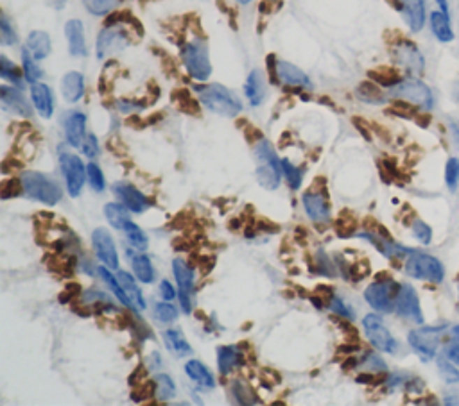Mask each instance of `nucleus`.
I'll use <instances>...</instances> for the list:
<instances>
[{"mask_svg": "<svg viewBox=\"0 0 459 406\" xmlns=\"http://www.w3.org/2000/svg\"><path fill=\"white\" fill-rule=\"evenodd\" d=\"M391 95L397 97V99L413 104V106L423 107V110H430L432 104H435L432 91L429 90L427 84H423L418 79H402L397 87L391 88Z\"/></svg>", "mask_w": 459, "mask_h": 406, "instance_id": "nucleus-6", "label": "nucleus"}, {"mask_svg": "<svg viewBox=\"0 0 459 406\" xmlns=\"http://www.w3.org/2000/svg\"><path fill=\"white\" fill-rule=\"evenodd\" d=\"M27 50L34 59H45L50 54V38L43 31H33L27 38Z\"/></svg>", "mask_w": 459, "mask_h": 406, "instance_id": "nucleus-30", "label": "nucleus"}, {"mask_svg": "<svg viewBox=\"0 0 459 406\" xmlns=\"http://www.w3.org/2000/svg\"><path fill=\"white\" fill-rule=\"evenodd\" d=\"M22 63H24V74H25V79L33 84V82H36L38 79L42 77L43 72L36 66V63H34V58L33 54L29 52L27 49L22 50Z\"/></svg>", "mask_w": 459, "mask_h": 406, "instance_id": "nucleus-42", "label": "nucleus"}, {"mask_svg": "<svg viewBox=\"0 0 459 406\" xmlns=\"http://www.w3.org/2000/svg\"><path fill=\"white\" fill-rule=\"evenodd\" d=\"M97 272H99L101 279H103L104 283H106L108 287L112 288V292H113V294H115L117 299H119L120 303L124 304V306L133 308L131 301L128 299V296H126V292L122 290V287H120V283H119V279H117V276H113L112 272L108 271V269H104V267H99V271H97Z\"/></svg>", "mask_w": 459, "mask_h": 406, "instance_id": "nucleus-37", "label": "nucleus"}, {"mask_svg": "<svg viewBox=\"0 0 459 406\" xmlns=\"http://www.w3.org/2000/svg\"><path fill=\"white\" fill-rule=\"evenodd\" d=\"M363 326L364 333H366V337L372 342L373 347H377L379 351H384V353H395L397 351V340L388 331L381 317L370 313V315L363 319Z\"/></svg>", "mask_w": 459, "mask_h": 406, "instance_id": "nucleus-12", "label": "nucleus"}, {"mask_svg": "<svg viewBox=\"0 0 459 406\" xmlns=\"http://www.w3.org/2000/svg\"><path fill=\"white\" fill-rule=\"evenodd\" d=\"M173 272L180 290V304L185 313L192 312V296H194V272L187 265V262L176 258L173 262Z\"/></svg>", "mask_w": 459, "mask_h": 406, "instance_id": "nucleus-13", "label": "nucleus"}, {"mask_svg": "<svg viewBox=\"0 0 459 406\" xmlns=\"http://www.w3.org/2000/svg\"><path fill=\"white\" fill-rule=\"evenodd\" d=\"M0 95H2V104H4L6 110L13 111V113H17V115L22 116H31L33 115V110H31L29 103L24 97L18 88H11V87H2L0 88Z\"/></svg>", "mask_w": 459, "mask_h": 406, "instance_id": "nucleus-20", "label": "nucleus"}, {"mask_svg": "<svg viewBox=\"0 0 459 406\" xmlns=\"http://www.w3.org/2000/svg\"><path fill=\"white\" fill-rule=\"evenodd\" d=\"M445 356H447L449 360L454 361V363H459V344L458 342H454V340L449 342V345L445 347Z\"/></svg>", "mask_w": 459, "mask_h": 406, "instance_id": "nucleus-56", "label": "nucleus"}, {"mask_svg": "<svg viewBox=\"0 0 459 406\" xmlns=\"http://www.w3.org/2000/svg\"><path fill=\"white\" fill-rule=\"evenodd\" d=\"M328 306H330L332 312L337 313V315H341L343 319H354L352 310H350V308H348L347 304L340 299V297H332L330 303H328Z\"/></svg>", "mask_w": 459, "mask_h": 406, "instance_id": "nucleus-54", "label": "nucleus"}, {"mask_svg": "<svg viewBox=\"0 0 459 406\" xmlns=\"http://www.w3.org/2000/svg\"><path fill=\"white\" fill-rule=\"evenodd\" d=\"M282 170H284V176H286L287 183L293 190H298L302 186L303 179V170L294 167L289 160H282Z\"/></svg>", "mask_w": 459, "mask_h": 406, "instance_id": "nucleus-43", "label": "nucleus"}, {"mask_svg": "<svg viewBox=\"0 0 459 406\" xmlns=\"http://www.w3.org/2000/svg\"><path fill=\"white\" fill-rule=\"evenodd\" d=\"M142 2H147V0H142Z\"/></svg>", "mask_w": 459, "mask_h": 406, "instance_id": "nucleus-62", "label": "nucleus"}, {"mask_svg": "<svg viewBox=\"0 0 459 406\" xmlns=\"http://www.w3.org/2000/svg\"><path fill=\"white\" fill-rule=\"evenodd\" d=\"M65 34L68 40V52L74 58H83L87 56V41H85V29L83 24L79 20L66 22Z\"/></svg>", "mask_w": 459, "mask_h": 406, "instance_id": "nucleus-21", "label": "nucleus"}, {"mask_svg": "<svg viewBox=\"0 0 459 406\" xmlns=\"http://www.w3.org/2000/svg\"><path fill=\"white\" fill-rule=\"evenodd\" d=\"M354 230H356V220H354L352 215L348 213V211L341 213V217L335 222V231H337V234H340V236H350V234H354Z\"/></svg>", "mask_w": 459, "mask_h": 406, "instance_id": "nucleus-49", "label": "nucleus"}, {"mask_svg": "<svg viewBox=\"0 0 459 406\" xmlns=\"http://www.w3.org/2000/svg\"><path fill=\"white\" fill-rule=\"evenodd\" d=\"M182 58L187 66V72L198 81H207L212 74L208 47L203 40H194L182 49Z\"/></svg>", "mask_w": 459, "mask_h": 406, "instance_id": "nucleus-4", "label": "nucleus"}, {"mask_svg": "<svg viewBox=\"0 0 459 406\" xmlns=\"http://www.w3.org/2000/svg\"><path fill=\"white\" fill-rule=\"evenodd\" d=\"M0 40H2L4 45H15L18 41V36L15 29H13L8 15H2V18H0Z\"/></svg>", "mask_w": 459, "mask_h": 406, "instance_id": "nucleus-46", "label": "nucleus"}, {"mask_svg": "<svg viewBox=\"0 0 459 406\" xmlns=\"http://www.w3.org/2000/svg\"><path fill=\"white\" fill-rule=\"evenodd\" d=\"M391 52H393V59L397 61V65H400L402 68L406 70L407 74H413V75L423 74L425 61H423L422 52L418 50V47L414 45L413 41L404 40V38L395 41Z\"/></svg>", "mask_w": 459, "mask_h": 406, "instance_id": "nucleus-10", "label": "nucleus"}, {"mask_svg": "<svg viewBox=\"0 0 459 406\" xmlns=\"http://www.w3.org/2000/svg\"><path fill=\"white\" fill-rule=\"evenodd\" d=\"M131 43L129 40V33L122 27V24L112 25V27H104L97 36V58L103 59L106 56L120 52Z\"/></svg>", "mask_w": 459, "mask_h": 406, "instance_id": "nucleus-11", "label": "nucleus"}, {"mask_svg": "<svg viewBox=\"0 0 459 406\" xmlns=\"http://www.w3.org/2000/svg\"><path fill=\"white\" fill-rule=\"evenodd\" d=\"M154 385H156V394L154 398L158 401H169L176 396V386H174L173 377L167 376V374H158V377L154 379Z\"/></svg>", "mask_w": 459, "mask_h": 406, "instance_id": "nucleus-39", "label": "nucleus"}, {"mask_svg": "<svg viewBox=\"0 0 459 406\" xmlns=\"http://www.w3.org/2000/svg\"><path fill=\"white\" fill-rule=\"evenodd\" d=\"M0 75L6 81L13 82L17 88H24V81H22V72L15 63L9 61L6 56H0Z\"/></svg>", "mask_w": 459, "mask_h": 406, "instance_id": "nucleus-38", "label": "nucleus"}, {"mask_svg": "<svg viewBox=\"0 0 459 406\" xmlns=\"http://www.w3.org/2000/svg\"><path fill=\"white\" fill-rule=\"evenodd\" d=\"M255 160H256V179L261 186L268 190L278 188L282 179V161L278 160L273 145L268 140L262 138L255 144Z\"/></svg>", "mask_w": 459, "mask_h": 406, "instance_id": "nucleus-1", "label": "nucleus"}, {"mask_svg": "<svg viewBox=\"0 0 459 406\" xmlns=\"http://www.w3.org/2000/svg\"><path fill=\"white\" fill-rule=\"evenodd\" d=\"M160 292H161V297H163L166 301H173L174 297H176V292H174L173 285H170L169 281H161Z\"/></svg>", "mask_w": 459, "mask_h": 406, "instance_id": "nucleus-57", "label": "nucleus"}, {"mask_svg": "<svg viewBox=\"0 0 459 406\" xmlns=\"http://www.w3.org/2000/svg\"><path fill=\"white\" fill-rule=\"evenodd\" d=\"M104 215H106L108 222L112 224L115 230H124V226L128 224L131 218H129V209L124 204H117V202H108L104 206Z\"/></svg>", "mask_w": 459, "mask_h": 406, "instance_id": "nucleus-33", "label": "nucleus"}, {"mask_svg": "<svg viewBox=\"0 0 459 406\" xmlns=\"http://www.w3.org/2000/svg\"><path fill=\"white\" fill-rule=\"evenodd\" d=\"M246 97H248L249 104L252 106H261L265 99V82L264 75H262L261 70H253L252 74L248 75V81H246Z\"/></svg>", "mask_w": 459, "mask_h": 406, "instance_id": "nucleus-27", "label": "nucleus"}, {"mask_svg": "<svg viewBox=\"0 0 459 406\" xmlns=\"http://www.w3.org/2000/svg\"><path fill=\"white\" fill-rule=\"evenodd\" d=\"M122 231H124L126 238H128V240H129V246H133V247H135V249L145 250V249H147V247H150V242H147V236H145L144 231H142L140 227H138L137 224H135V222L129 220Z\"/></svg>", "mask_w": 459, "mask_h": 406, "instance_id": "nucleus-40", "label": "nucleus"}, {"mask_svg": "<svg viewBox=\"0 0 459 406\" xmlns=\"http://www.w3.org/2000/svg\"><path fill=\"white\" fill-rule=\"evenodd\" d=\"M303 206H305L307 215L312 222L318 224H327L330 220V202L327 199V193L318 192V190H310L303 195Z\"/></svg>", "mask_w": 459, "mask_h": 406, "instance_id": "nucleus-16", "label": "nucleus"}, {"mask_svg": "<svg viewBox=\"0 0 459 406\" xmlns=\"http://www.w3.org/2000/svg\"><path fill=\"white\" fill-rule=\"evenodd\" d=\"M163 340H166L167 349L170 353H174L176 356H187V354H192L191 344L187 342V338L183 337V333L180 329H167L163 333Z\"/></svg>", "mask_w": 459, "mask_h": 406, "instance_id": "nucleus-31", "label": "nucleus"}, {"mask_svg": "<svg viewBox=\"0 0 459 406\" xmlns=\"http://www.w3.org/2000/svg\"><path fill=\"white\" fill-rule=\"evenodd\" d=\"M360 369L368 370V373H384L386 363L381 356H377L375 353H368L364 356V360L359 363Z\"/></svg>", "mask_w": 459, "mask_h": 406, "instance_id": "nucleus-51", "label": "nucleus"}, {"mask_svg": "<svg viewBox=\"0 0 459 406\" xmlns=\"http://www.w3.org/2000/svg\"><path fill=\"white\" fill-rule=\"evenodd\" d=\"M237 2H240V4H249L252 0H237Z\"/></svg>", "mask_w": 459, "mask_h": 406, "instance_id": "nucleus-61", "label": "nucleus"}, {"mask_svg": "<svg viewBox=\"0 0 459 406\" xmlns=\"http://www.w3.org/2000/svg\"><path fill=\"white\" fill-rule=\"evenodd\" d=\"M131 265L133 272L138 278V281L144 285H150L154 281V269L151 263L150 256L140 253V255H131Z\"/></svg>", "mask_w": 459, "mask_h": 406, "instance_id": "nucleus-32", "label": "nucleus"}, {"mask_svg": "<svg viewBox=\"0 0 459 406\" xmlns=\"http://www.w3.org/2000/svg\"><path fill=\"white\" fill-rule=\"evenodd\" d=\"M445 326L438 328H418L409 333V344L423 360H430L438 353V345L442 342Z\"/></svg>", "mask_w": 459, "mask_h": 406, "instance_id": "nucleus-9", "label": "nucleus"}, {"mask_svg": "<svg viewBox=\"0 0 459 406\" xmlns=\"http://www.w3.org/2000/svg\"><path fill=\"white\" fill-rule=\"evenodd\" d=\"M170 97H173V100L176 103L180 111H183L187 115H194V116L199 115L198 100L192 97L191 91L187 90V88H178V90H174Z\"/></svg>", "mask_w": 459, "mask_h": 406, "instance_id": "nucleus-34", "label": "nucleus"}, {"mask_svg": "<svg viewBox=\"0 0 459 406\" xmlns=\"http://www.w3.org/2000/svg\"><path fill=\"white\" fill-rule=\"evenodd\" d=\"M430 29L435 33V36L438 38L443 43H449V41L454 40V31H452L451 18L449 15L442 11H435L430 15Z\"/></svg>", "mask_w": 459, "mask_h": 406, "instance_id": "nucleus-28", "label": "nucleus"}, {"mask_svg": "<svg viewBox=\"0 0 459 406\" xmlns=\"http://www.w3.org/2000/svg\"><path fill=\"white\" fill-rule=\"evenodd\" d=\"M31 99H33L34 107L38 110L40 116L43 119H50L54 111V99H52V91L47 84L43 82H33L31 84Z\"/></svg>", "mask_w": 459, "mask_h": 406, "instance_id": "nucleus-22", "label": "nucleus"}, {"mask_svg": "<svg viewBox=\"0 0 459 406\" xmlns=\"http://www.w3.org/2000/svg\"><path fill=\"white\" fill-rule=\"evenodd\" d=\"M368 75L373 82L381 84V87H388V88L397 87L398 82L402 81L400 72L395 68H389V66H381V68L370 70Z\"/></svg>", "mask_w": 459, "mask_h": 406, "instance_id": "nucleus-35", "label": "nucleus"}, {"mask_svg": "<svg viewBox=\"0 0 459 406\" xmlns=\"http://www.w3.org/2000/svg\"><path fill=\"white\" fill-rule=\"evenodd\" d=\"M438 367H439V374L447 383H458L459 382V370L456 369L454 361L449 360L445 354L438 358Z\"/></svg>", "mask_w": 459, "mask_h": 406, "instance_id": "nucleus-44", "label": "nucleus"}, {"mask_svg": "<svg viewBox=\"0 0 459 406\" xmlns=\"http://www.w3.org/2000/svg\"><path fill=\"white\" fill-rule=\"evenodd\" d=\"M185 373L187 376L191 377V379H194V382L198 383L199 386H203V389H214L215 386L214 376H212L210 370H208L201 361L198 360L187 361Z\"/></svg>", "mask_w": 459, "mask_h": 406, "instance_id": "nucleus-29", "label": "nucleus"}, {"mask_svg": "<svg viewBox=\"0 0 459 406\" xmlns=\"http://www.w3.org/2000/svg\"><path fill=\"white\" fill-rule=\"evenodd\" d=\"M395 310H397L398 315L411 320L414 324H423V313L422 308H420V301H418L416 292H414V288L411 287V285H400Z\"/></svg>", "mask_w": 459, "mask_h": 406, "instance_id": "nucleus-14", "label": "nucleus"}, {"mask_svg": "<svg viewBox=\"0 0 459 406\" xmlns=\"http://www.w3.org/2000/svg\"><path fill=\"white\" fill-rule=\"evenodd\" d=\"M451 340L458 342V344H459V326H452V329H451Z\"/></svg>", "mask_w": 459, "mask_h": 406, "instance_id": "nucleus-59", "label": "nucleus"}, {"mask_svg": "<svg viewBox=\"0 0 459 406\" xmlns=\"http://www.w3.org/2000/svg\"><path fill=\"white\" fill-rule=\"evenodd\" d=\"M154 317L161 322H174L178 319V310L167 301V303H160L154 306Z\"/></svg>", "mask_w": 459, "mask_h": 406, "instance_id": "nucleus-47", "label": "nucleus"}, {"mask_svg": "<svg viewBox=\"0 0 459 406\" xmlns=\"http://www.w3.org/2000/svg\"><path fill=\"white\" fill-rule=\"evenodd\" d=\"M22 190H24L22 181L11 179V181H4V183H2V190H0V193H2V199H11V197H17V195H20Z\"/></svg>", "mask_w": 459, "mask_h": 406, "instance_id": "nucleus-53", "label": "nucleus"}, {"mask_svg": "<svg viewBox=\"0 0 459 406\" xmlns=\"http://www.w3.org/2000/svg\"><path fill=\"white\" fill-rule=\"evenodd\" d=\"M85 8L92 13V15H108V13L112 11L117 4H119V0H83Z\"/></svg>", "mask_w": 459, "mask_h": 406, "instance_id": "nucleus-45", "label": "nucleus"}, {"mask_svg": "<svg viewBox=\"0 0 459 406\" xmlns=\"http://www.w3.org/2000/svg\"><path fill=\"white\" fill-rule=\"evenodd\" d=\"M113 192L119 195L122 204H124L129 211H133V213H142V211L150 206L147 199L144 197V193L138 192V190L133 185H129V183H117V185H113Z\"/></svg>", "mask_w": 459, "mask_h": 406, "instance_id": "nucleus-18", "label": "nucleus"}, {"mask_svg": "<svg viewBox=\"0 0 459 406\" xmlns=\"http://www.w3.org/2000/svg\"><path fill=\"white\" fill-rule=\"evenodd\" d=\"M87 176L92 188L96 190V192H104V186H106L104 185V176L96 163L87 165Z\"/></svg>", "mask_w": 459, "mask_h": 406, "instance_id": "nucleus-48", "label": "nucleus"}, {"mask_svg": "<svg viewBox=\"0 0 459 406\" xmlns=\"http://www.w3.org/2000/svg\"><path fill=\"white\" fill-rule=\"evenodd\" d=\"M230 394H232V398L235 399L237 403H240V405H253V403L258 401L255 392H253L245 382H232V385H230Z\"/></svg>", "mask_w": 459, "mask_h": 406, "instance_id": "nucleus-41", "label": "nucleus"}, {"mask_svg": "<svg viewBox=\"0 0 459 406\" xmlns=\"http://www.w3.org/2000/svg\"><path fill=\"white\" fill-rule=\"evenodd\" d=\"M115 276H117V279H119V283H120V287H122V290L126 292L128 299L131 301L133 308L138 310V312H144L147 304H145L144 296H142V290H140V287L137 285V281H135V278H133V276L126 271H117Z\"/></svg>", "mask_w": 459, "mask_h": 406, "instance_id": "nucleus-24", "label": "nucleus"}, {"mask_svg": "<svg viewBox=\"0 0 459 406\" xmlns=\"http://www.w3.org/2000/svg\"><path fill=\"white\" fill-rule=\"evenodd\" d=\"M81 149L87 154L88 158H96L99 154V142L94 135H87L83 140V144H81Z\"/></svg>", "mask_w": 459, "mask_h": 406, "instance_id": "nucleus-55", "label": "nucleus"}, {"mask_svg": "<svg viewBox=\"0 0 459 406\" xmlns=\"http://www.w3.org/2000/svg\"><path fill=\"white\" fill-rule=\"evenodd\" d=\"M439 4V8H442V13H445V15H449V4L447 0H436Z\"/></svg>", "mask_w": 459, "mask_h": 406, "instance_id": "nucleus-60", "label": "nucleus"}, {"mask_svg": "<svg viewBox=\"0 0 459 406\" xmlns=\"http://www.w3.org/2000/svg\"><path fill=\"white\" fill-rule=\"evenodd\" d=\"M397 8L400 9L411 31L418 33L425 24V2L423 0H398Z\"/></svg>", "mask_w": 459, "mask_h": 406, "instance_id": "nucleus-19", "label": "nucleus"}, {"mask_svg": "<svg viewBox=\"0 0 459 406\" xmlns=\"http://www.w3.org/2000/svg\"><path fill=\"white\" fill-rule=\"evenodd\" d=\"M445 181H447L449 190L454 192L459 185V160L458 158H451L447 161V170H445Z\"/></svg>", "mask_w": 459, "mask_h": 406, "instance_id": "nucleus-50", "label": "nucleus"}, {"mask_svg": "<svg viewBox=\"0 0 459 406\" xmlns=\"http://www.w3.org/2000/svg\"><path fill=\"white\" fill-rule=\"evenodd\" d=\"M61 93L66 103H78L85 93V77L79 72H68L61 81Z\"/></svg>", "mask_w": 459, "mask_h": 406, "instance_id": "nucleus-26", "label": "nucleus"}, {"mask_svg": "<svg viewBox=\"0 0 459 406\" xmlns=\"http://www.w3.org/2000/svg\"><path fill=\"white\" fill-rule=\"evenodd\" d=\"M411 227H413V234H414V238H416L418 242L423 243V246L430 243V240H432V230L427 226L425 222L414 220L413 226H411Z\"/></svg>", "mask_w": 459, "mask_h": 406, "instance_id": "nucleus-52", "label": "nucleus"}, {"mask_svg": "<svg viewBox=\"0 0 459 406\" xmlns=\"http://www.w3.org/2000/svg\"><path fill=\"white\" fill-rule=\"evenodd\" d=\"M245 363V354L240 353L235 345H223L217 349V367L221 374H228L239 369Z\"/></svg>", "mask_w": 459, "mask_h": 406, "instance_id": "nucleus-25", "label": "nucleus"}, {"mask_svg": "<svg viewBox=\"0 0 459 406\" xmlns=\"http://www.w3.org/2000/svg\"><path fill=\"white\" fill-rule=\"evenodd\" d=\"M357 97L368 104H382L386 100L381 88L377 87V82H370V81L360 82L359 88H357Z\"/></svg>", "mask_w": 459, "mask_h": 406, "instance_id": "nucleus-36", "label": "nucleus"}, {"mask_svg": "<svg viewBox=\"0 0 459 406\" xmlns=\"http://www.w3.org/2000/svg\"><path fill=\"white\" fill-rule=\"evenodd\" d=\"M277 77L278 81L286 82L289 87H302V88H310V81L305 75V72L294 66L293 63L287 61H278L277 63Z\"/></svg>", "mask_w": 459, "mask_h": 406, "instance_id": "nucleus-23", "label": "nucleus"}, {"mask_svg": "<svg viewBox=\"0 0 459 406\" xmlns=\"http://www.w3.org/2000/svg\"><path fill=\"white\" fill-rule=\"evenodd\" d=\"M406 272L414 279H423L430 283H442L445 278V269L435 256L413 253L406 263Z\"/></svg>", "mask_w": 459, "mask_h": 406, "instance_id": "nucleus-5", "label": "nucleus"}, {"mask_svg": "<svg viewBox=\"0 0 459 406\" xmlns=\"http://www.w3.org/2000/svg\"><path fill=\"white\" fill-rule=\"evenodd\" d=\"M398 290H400V285H397L391 279H386V281H377V283L370 285L364 292V297L377 312L389 313L395 310Z\"/></svg>", "mask_w": 459, "mask_h": 406, "instance_id": "nucleus-7", "label": "nucleus"}, {"mask_svg": "<svg viewBox=\"0 0 459 406\" xmlns=\"http://www.w3.org/2000/svg\"><path fill=\"white\" fill-rule=\"evenodd\" d=\"M92 246H94L97 258H99L108 269H112V271L119 269V255H117L115 242H113L110 231L104 230V227H97V230L92 233Z\"/></svg>", "mask_w": 459, "mask_h": 406, "instance_id": "nucleus-15", "label": "nucleus"}, {"mask_svg": "<svg viewBox=\"0 0 459 406\" xmlns=\"http://www.w3.org/2000/svg\"><path fill=\"white\" fill-rule=\"evenodd\" d=\"M63 128H65V136L68 145H72V147H81L85 136H87L85 135V129H87V115H83L81 111H71V113H66Z\"/></svg>", "mask_w": 459, "mask_h": 406, "instance_id": "nucleus-17", "label": "nucleus"}, {"mask_svg": "<svg viewBox=\"0 0 459 406\" xmlns=\"http://www.w3.org/2000/svg\"><path fill=\"white\" fill-rule=\"evenodd\" d=\"M451 129H452V135H454L456 142L459 144V122H451Z\"/></svg>", "mask_w": 459, "mask_h": 406, "instance_id": "nucleus-58", "label": "nucleus"}, {"mask_svg": "<svg viewBox=\"0 0 459 406\" xmlns=\"http://www.w3.org/2000/svg\"><path fill=\"white\" fill-rule=\"evenodd\" d=\"M59 165H61V172L65 176L66 188L72 197H78L87 181V167L83 165L81 158L72 154V152H61L59 154Z\"/></svg>", "mask_w": 459, "mask_h": 406, "instance_id": "nucleus-8", "label": "nucleus"}, {"mask_svg": "<svg viewBox=\"0 0 459 406\" xmlns=\"http://www.w3.org/2000/svg\"><path fill=\"white\" fill-rule=\"evenodd\" d=\"M22 185H24V192L29 197L36 199V201L43 202V204L54 206L61 201V188H59L56 181L50 179L45 174L33 172V170L24 172Z\"/></svg>", "mask_w": 459, "mask_h": 406, "instance_id": "nucleus-3", "label": "nucleus"}, {"mask_svg": "<svg viewBox=\"0 0 459 406\" xmlns=\"http://www.w3.org/2000/svg\"><path fill=\"white\" fill-rule=\"evenodd\" d=\"M199 100L210 111L223 116H235L242 110V104L237 99L235 93L224 88L223 84H208V87H198Z\"/></svg>", "mask_w": 459, "mask_h": 406, "instance_id": "nucleus-2", "label": "nucleus"}]
</instances>
